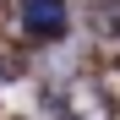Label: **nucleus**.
<instances>
[{"mask_svg":"<svg viewBox=\"0 0 120 120\" xmlns=\"http://www.w3.org/2000/svg\"><path fill=\"white\" fill-rule=\"evenodd\" d=\"M27 33L33 38H60L66 33V0H27Z\"/></svg>","mask_w":120,"mask_h":120,"instance_id":"nucleus-1","label":"nucleus"}]
</instances>
